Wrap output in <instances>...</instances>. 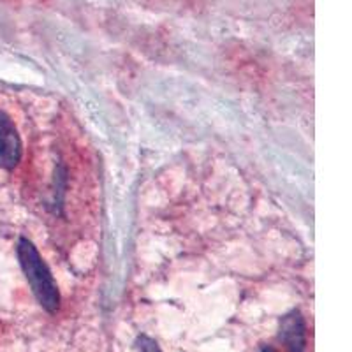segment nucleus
<instances>
[{
  "mask_svg": "<svg viewBox=\"0 0 352 352\" xmlns=\"http://www.w3.org/2000/svg\"><path fill=\"white\" fill-rule=\"evenodd\" d=\"M21 159V140L6 113L0 111V168H16Z\"/></svg>",
  "mask_w": 352,
  "mask_h": 352,
  "instance_id": "7ed1b4c3",
  "label": "nucleus"
},
{
  "mask_svg": "<svg viewBox=\"0 0 352 352\" xmlns=\"http://www.w3.org/2000/svg\"><path fill=\"white\" fill-rule=\"evenodd\" d=\"M261 352H278L276 351V349H273V347H270V345H266V347H263V351Z\"/></svg>",
  "mask_w": 352,
  "mask_h": 352,
  "instance_id": "39448f33",
  "label": "nucleus"
},
{
  "mask_svg": "<svg viewBox=\"0 0 352 352\" xmlns=\"http://www.w3.org/2000/svg\"><path fill=\"white\" fill-rule=\"evenodd\" d=\"M136 347L140 349V352H160L159 345L148 336H140L136 342Z\"/></svg>",
  "mask_w": 352,
  "mask_h": 352,
  "instance_id": "20e7f679",
  "label": "nucleus"
},
{
  "mask_svg": "<svg viewBox=\"0 0 352 352\" xmlns=\"http://www.w3.org/2000/svg\"><path fill=\"white\" fill-rule=\"evenodd\" d=\"M278 340L289 352L307 351V324L300 310L285 314L278 324Z\"/></svg>",
  "mask_w": 352,
  "mask_h": 352,
  "instance_id": "f03ea898",
  "label": "nucleus"
},
{
  "mask_svg": "<svg viewBox=\"0 0 352 352\" xmlns=\"http://www.w3.org/2000/svg\"><path fill=\"white\" fill-rule=\"evenodd\" d=\"M16 252L25 278L32 289L36 300L46 312L55 314L60 307V292H58V285H56L52 272L48 270L41 254L37 252V248L30 240L21 238L18 241Z\"/></svg>",
  "mask_w": 352,
  "mask_h": 352,
  "instance_id": "f257e3e1",
  "label": "nucleus"
}]
</instances>
